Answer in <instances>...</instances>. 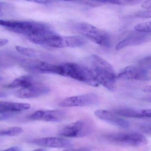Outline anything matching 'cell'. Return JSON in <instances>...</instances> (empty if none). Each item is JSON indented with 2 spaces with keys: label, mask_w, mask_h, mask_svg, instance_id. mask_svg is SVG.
<instances>
[{
  "label": "cell",
  "mask_w": 151,
  "mask_h": 151,
  "mask_svg": "<svg viewBox=\"0 0 151 151\" xmlns=\"http://www.w3.org/2000/svg\"><path fill=\"white\" fill-rule=\"evenodd\" d=\"M117 77L126 80L148 81L151 79V57H147L136 65L125 67L121 70Z\"/></svg>",
  "instance_id": "obj_4"
},
{
  "label": "cell",
  "mask_w": 151,
  "mask_h": 151,
  "mask_svg": "<svg viewBox=\"0 0 151 151\" xmlns=\"http://www.w3.org/2000/svg\"><path fill=\"white\" fill-rule=\"evenodd\" d=\"M150 33L142 32H132L128 35L125 38L119 42L116 46V50H120L127 47L139 45L146 43L150 40Z\"/></svg>",
  "instance_id": "obj_11"
},
{
  "label": "cell",
  "mask_w": 151,
  "mask_h": 151,
  "mask_svg": "<svg viewBox=\"0 0 151 151\" xmlns=\"http://www.w3.org/2000/svg\"><path fill=\"white\" fill-rule=\"evenodd\" d=\"M93 130L92 123L88 120H80L63 127L59 132L60 135L67 137H85Z\"/></svg>",
  "instance_id": "obj_7"
},
{
  "label": "cell",
  "mask_w": 151,
  "mask_h": 151,
  "mask_svg": "<svg viewBox=\"0 0 151 151\" xmlns=\"http://www.w3.org/2000/svg\"><path fill=\"white\" fill-rule=\"evenodd\" d=\"M113 112L119 116L128 118H149L151 116L150 109H137L122 107L115 109Z\"/></svg>",
  "instance_id": "obj_14"
},
{
  "label": "cell",
  "mask_w": 151,
  "mask_h": 151,
  "mask_svg": "<svg viewBox=\"0 0 151 151\" xmlns=\"http://www.w3.org/2000/svg\"><path fill=\"white\" fill-rule=\"evenodd\" d=\"M139 129L143 132L147 134H151V124H142L139 125Z\"/></svg>",
  "instance_id": "obj_22"
},
{
  "label": "cell",
  "mask_w": 151,
  "mask_h": 151,
  "mask_svg": "<svg viewBox=\"0 0 151 151\" xmlns=\"http://www.w3.org/2000/svg\"><path fill=\"white\" fill-rule=\"evenodd\" d=\"M20 148L18 147H12L3 151H20Z\"/></svg>",
  "instance_id": "obj_28"
},
{
  "label": "cell",
  "mask_w": 151,
  "mask_h": 151,
  "mask_svg": "<svg viewBox=\"0 0 151 151\" xmlns=\"http://www.w3.org/2000/svg\"><path fill=\"white\" fill-rule=\"evenodd\" d=\"M106 141L116 145L139 147L145 145L147 140L144 135L137 132H118L106 134Z\"/></svg>",
  "instance_id": "obj_6"
},
{
  "label": "cell",
  "mask_w": 151,
  "mask_h": 151,
  "mask_svg": "<svg viewBox=\"0 0 151 151\" xmlns=\"http://www.w3.org/2000/svg\"><path fill=\"white\" fill-rule=\"evenodd\" d=\"M33 151H46V150L43 148H39V149H36Z\"/></svg>",
  "instance_id": "obj_31"
},
{
  "label": "cell",
  "mask_w": 151,
  "mask_h": 151,
  "mask_svg": "<svg viewBox=\"0 0 151 151\" xmlns=\"http://www.w3.org/2000/svg\"><path fill=\"white\" fill-rule=\"evenodd\" d=\"M8 43V40L7 39L0 38V47L6 45Z\"/></svg>",
  "instance_id": "obj_27"
},
{
  "label": "cell",
  "mask_w": 151,
  "mask_h": 151,
  "mask_svg": "<svg viewBox=\"0 0 151 151\" xmlns=\"http://www.w3.org/2000/svg\"><path fill=\"white\" fill-rule=\"evenodd\" d=\"M30 143L40 146L51 148H70L72 143L68 139L57 137H49L33 139Z\"/></svg>",
  "instance_id": "obj_13"
},
{
  "label": "cell",
  "mask_w": 151,
  "mask_h": 151,
  "mask_svg": "<svg viewBox=\"0 0 151 151\" xmlns=\"http://www.w3.org/2000/svg\"><path fill=\"white\" fill-rule=\"evenodd\" d=\"M2 80V78L0 76V81H1Z\"/></svg>",
  "instance_id": "obj_32"
},
{
  "label": "cell",
  "mask_w": 151,
  "mask_h": 151,
  "mask_svg": "<svg viewBox=\"0 0 151 151\" xmlns=\"http://www.w3.org/2000/svg\"><path fill=\"white\" fill-rule=\"evenodd\" d=\"M145 92H149L150 93L151 92V88H150V86H147L146 88H145L144 90Z\"/></svg>",
  "instance_id": "obj_30"
},
{
  "label": "cell",
  "mask_w": 151,
  "mask_h": 151,
  "mask_svg": "<svg viewBox=\"0 0 151 151\" xmlns=\"http://www.w3.org/2000/svg\"><path fill=\"white\" fill-rule=\"evenodd\" d=\"M91 72L96 83L108 90L114 91L116 76L112 65L99 55H93L85 64Z\"/></svg>",
  "instance_id": "obj_1"
},
{
  "label": "cell",
  "mask_w": 151,
  "mask_h": 151,
  "mask_svg": "<svg viewBox=\"0 0 151 151\" xmlns=\"http://www.w3.org/2000/svg\"><path fill=\"white\" fill-rule=\"evenodd\" d=\"M75 29L79 34L101 46L105 47H110V36L105 31L85 22L77 24Z\"/></svg>",
  "instance_id": "obj_5"
},
{
  "label": "cell",
  "mask_w": 151,
  "mask_h": 151,
  "mask_svg": "<svg viewBox=\"0 0 151 151\" xmlns=\"http://www.w3.org/2000/svg\"><path fill=\"white\" fill-rule=\"evenodd\" d=\"M142 7L146 9H150L151 7V1H146L142 4Z\"/></svg>",
  "instance_id": "obj_25"
},
{
  "label": "cell",
  "mask_w": 151,
  "mask_h": 151,
  "mask_svg": "<svg viewBox=\"0 0 151 151\" xmlns=\"http://www.w3.org/2000/svg\"><path fill=\"white\" fill-rule=\"evenodd\" d=\"M98 118L112 125L122 129H128L130 126L129 122L117 115L114 112L103 109H98L94 113Z\"/></svg>",
  "instance_id": "obj_10"
},
{
  "label": "cell",
  "mask_w": 151,
  "mask_h": 151,
  "mask_svg": "<svg viewBox=\"0 0 151 151\" xmlns=\"http://www.w3.org/2000/svg\"><path fill=\"white\" fill-rule=\"evenodd\" d=\"M28 103H17L10 101H0V111L8 113H17L30 109Z\"/></svg>",
  "instance_id": "obj_15"
},
{
  "label": "cell",
  "mask_w": 151,
  "mask_h": 151,
  "mask_svg": "<svg viewBox=\"0 0 151 151\" xmlns=\"http://www.w3.org/2000/svg\"><path fill=\"white\" fill-rule=\"evenodd\" d=\"M136 17L139 18H150L151 17V11L146 10V11H141L137 13Z\"/></svg>",
  "instance_id": "obj_23"
},
{
  "label": "cell",
  "mask_w": 151,
  "mask_h": 151,
  "mask_svg": "<svg viewBox=\"0 0 151 151\" xmlns=\"http://www.w3.org/2000/svg\"><path fill=\"white\" fill-rule=\"evenodd\" d=\"M99 102V96L93 93L72 96L62 101L59 106L62 107L88 106H94Z\"/></svg>",
  "instance_id": "obj_8"
},
{
  "label": "cell",
  "mask_w": 151,
  "mask_h": 151,
  "mask_svg": "<svg viewBox=\"0 0 151 151\" xmlns=\"http://www.w3.org/2000/svg\"><path fill=\"white\" fill-rule=\"evenodd\" d=\"M54 74L72 78L91 86H99L90 70L84 65L68 63L55 65Z\"/></svg>",
  "instance_id": "obj_3"
},
{
  "label": "cell",
  "mask_w": 151,
  "mask_h": 151,
  "mask_svg": "<svg viewBox=\"0 0 151 151\" xmlns=\"http://www.w3.org/2000/svg\"><path fill=\"white\" fill-rule=\"evenodd\" d=\"M7 96V94L4 92H0V98H6Z\"/></svg>",
  "instance_id": "obj_29"
},
{
  "label": "cell",
  "mask_w": 151,
  "mask_h": 151,
  "mask_svg": "<svg viewBox=\"0 0 151 151\" xmlns=\"http://www.w3.org/2000/svg\"><path fill=\"white\" fill-rule=\"evenodd\" d=\"M50 91V88L47 86L35 83L28 87L21 88L17 91L16 95L20 99H31L46 95Z\"/></svg>",
  "instance_id": "obj_9"
},
{
  "label": "cell",
  "mask_w": 151,
  "mask_h": 151,
  "mask_svg": "<svg viewBox=\"0 0 151 151\" xmlns=\"http://www.w3.org/2000/svg\"><path fill=\"white\" fill-rule=\"evenodd\" d=\"M23 129L19 127H9L5 129L0 131V136H17L23 132Z\"/></svg>",
  "instance_id": "obj_18"
},
{
  "label": "cell",
  "mask_w": 151,
  "mask_h": 151,
  "mask_svg": "<svg viewBox=\"0 0 151 151\" xmlns=\"http://www.w3.org/2000/svg\"><path fill=\"white\" fill-rule=\"evenodd\" d=\"M62 151H91V150L87 147H81L79 148H67Z\"/></svg>",
  "instance_id": "obj_24"
},
{
  "label": "cell",
  "mask_w": 151,
  "mask_h": 151,
  "mask_svg": "<svg viewBox=\"0 0 151 151\" xmlns=\"http://www.w3.org/2000/svg\"><path fill=\"white\" fill-rule=\"evenodd\" d=\"M12 9L11 5L8 3L0 2V17L7 14L12 11Z\"/></svg>",
  "instance_id": "obj_21"
},
{
  "label": "cell",
  "mask_w": 151,
  "mask_h": 151,
  "mask_svg": "<svg viewBox=\"0 0 151 151\" xmlns=\"http://www.w3.org/2000/svg\"><path fill=\"white\" fill-rule=\"evenodd\" d=\"M1 57H0V65H1Z\"/></svg>",
  "instance_id": "obj_33"
},
{
  "label": "cell",
  "mask_w": 151,
  "mask_h": 151,
  "mask_svg": "<svg viewBox=\"0 0 151 151\" xmlns=\"http://www.w3.org/2000/svg\"><path fill=\"white\" fill-rule=\"evenodd\" d=\"M15 48L18 52L24 56L33 58H41L42 56V53L41 52L32 48L20 46H16Z\"/></svg>",
  "instance_id": "obj_17"
},
{
  "label": "cell",
  "mask_w": 151,
  "mask_h": 151,
  "mask_svg": "<svg viewBox=\"0 0 151 151\" xmlns=\"http://www.w3.org/2000/svg\"><path fill=\"white\" fill-rule=\"evenodd\" d=\"M103 4L105 3H109L114 5H122V6H132L138 4L141 1H128V0H122V1H101Z\"/></svg>",
  "instance_id": "obj_20"
},
{
  "label": "cell",
  "mask_w": 151,
  "mask_h": 151,
  "mask_svg": "<svg viewBox=\"0 0 151 151\" xmlns=\"http://www.w3.org/2000/svg\"><path fill=\"white\" fill-rule=\"evenodd\" d=\"M35 79L30 76H23L14 80L7 86L9 88H25L35 83Z\"/></svg>",
  "instance_id": "obj_16"
},
{
  "label": "cell",
  "mask_w": 151,
  "mask_h": 151,
  "mask_svg": "<svg viewBox=\"0 0 151 151\" xmlns=\"http://www.w3.org/2000/svg\"><path fill=\"white\" fill-rule=\"evenodd\" d=\"M30 1L31 2L42 4H48L53 2V1Z\"/></svg>",
  "instance_id": "obj_26"
},
{
  "label": "cell",
  "mask_w": 151,
  "mask_h": 151,
  "mask_svg": "<svg viewBox=\"0 0 151 151\" xmlns=\"http://www.w3.org/2000/svg\"><path fill=\"white\" fill-rule=\"evenodd\" d=\"M151 22H145L137 24L134 27L136 32L142 33H151Z\"/></svg>",
  "instance_id": "obj_19"
},
{
  "label": "cell",
  "mask_w": 151,
  "mask_h": 151,
  "mask_svg": "<svg viewBox=\"0 0 151 151\" xmlns=\"http://www.w3.org/2000/svg\"><path fill=\"white\" fill-rule=\"evenodd\" d=\"M0 26L5 27L10 31L26 36L28 40L56 33L48 24L34 21L0 20Z\"/></svg>",
  "instance_id": "obj_2"
},
{
  "label": "cell",
  "mask_w": 151,
  "mask_h": 151,
  "mask_svg": "<svg viewBox=\"0 0 151 151\" xmlns=\"http://www.w3.org/2000/svg\"><path fill=\"white\" fill-rule=\"evenodd\" d=\"M66 113L61 110H40L36 111L30 118L33 120L48 122H60L66 118Z\"/></svg>",
  "instance_id": "obj_12"
}]
</instances>
